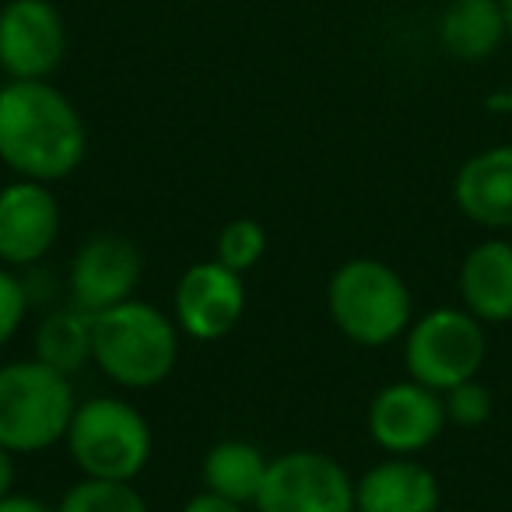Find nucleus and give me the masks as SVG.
<instances>
[{"mask_svg": "<svg viewBox=\"0 0 512 512\" xmlns=\"http://www.w3.org/2000/svg\"><path fill=\"white\" fill-rule=\"evenodd\" d=\"M460 285V306L470 316L495 327L512 320V242L509 239H481L467 249L456 274Z\"/></svg>", "mask_w": 512, "mask_h": 512, "instance_id": "15", "label": "nucleus"}, {"mask_svg": "<svg viewBox=\"0 0 512 512\" xmlns=\"http://www.w3.org/2000/svg\"><path fill=\"white\" fill-rule=\"evenodd\" d=\"M256 512H355V477L320 449H292L271 460Z\"/></svg>", "mask_w": 512, "mask_h": 512, "instance_id": "7", "label": "nucleus"}, {"mask_svg": "<svg viewBox=\"0 0 512 512\" xmlns=\"http://www.w3.org/2000/svg\"><path fill=\"white\" fill-rule=\"evenodd\" d=\"M327 313L344 341L386 348L414 323V295L404 274L376 256H351L327 281Z\"/></svg>", "mask_w": 512, "mask_h": 512, "instance_id": "3", "label": "nucleus"}, {"mask_svg": "<svg viewBox=\"0 0 512 512\" xmlns=\"http://www.w3.org/2000/svg\"><path fill=\"white\" fill-rule=\"evenodd\" d=\"M67 53V29L50 0H8L0 8V71L8 81H46Z\"/></svg>", "mask_w": 512, "mask_h": 512, "instance_id": "12", "label": "nucleus"}, {"mask_svg": "<svg viewBox=\"0 0 512 512\" xmlns=\"http://www.w3.org/2000/svg\"><path fill=\"white\" fill-rule=\"evenodd\" d=\"M446 4H456V0H446Z\"/></svg>", "mask_w": 512, "mask_h": 512, "instance_id": "29", "label": "nucleus"}, {"mask_svg": "<svg viewBox=\"0 0 512 512\" xmlns=\"http://www.w3.org/2000/svg\"><path fill=\"white\" fill-rule=\"evenodd\" d=\"M446 404L442 393L428 390L418 379L386 383L365 411V428L386 456H418L446 432Z\"/></svg>", "mask_w": 512, "mask_h": 512, "instance_id": "9", "label": "nucleus"}, {"mask_svg": "<svg viewBox=\"0 0 512 512\" xmlns=\"http://www.w3.org/2000/svg\"><path fill=\"white\" fill-rule=\"evenodd\" d=\"M0 512H57L53 505H46L36 495H22V491H11V495L0 498Z\"/></svg>", "mask_w": 512, "mask_h": 512, "instance_id": "24", "label": "nucleus"}, {"mask_svg": "<svg viewBox=\"0 0 512 512\" xmlns=\"http://www.w3.org/2000/svg\"><path fill=\"white\" fill-rule=\"evenodd\" d=\"M15 477H18L15 453H11V449L0 446V498L11 495V491H15Z\"/></svg>", "mask_w": 512, "mask_h": 512, "instance_id": "25", "label": "nucleus"}, {"mask_svg": "<svg viewBox=\"0 0 512 512\" xmlns=\"http://www.w3.org/2000/svg\"><path fill=\"white\" fill-rule=\"evenodd\" d=\"M439 512H463V509H439Z\"/></svg>", "mask_w": 512, "mask_h": 512, "instance_id": "28", "label": "nucleus"}, {"mask_svg": "<svg viewBox=\"0 0 512 512\" xmlns=\"http://www.w3.org/2000/svg\"><path fill=\"white\" fill-rule=\"evenodd\" d=\"M453 204L481 228H512V144L477 151L460 165L453 176Z\"/></svg>", "mask_w": 512, "mask_h": 512, "instance_id": "13", "label": "nucleus"}, {"mask_svg": "<svg viewBox=\"0 0 512 512\" xmlns=\"http://www.w3.org/2000/svg\"><path fill=\"white\" fill-rule=\"evenodd\" d=\"M502 11H505V25H509V36H512V0H502Z\"/></svg>", "mask_w": 512, "mask_h": 512, "instance_id": "26", "label": "nucleus"}, {"mask_svg": "<svg viewBox=\"0 0 512 512\" xmlns=\"http://www.w3.org/2000/svg\"><path fill=\"white\" fill-rule=\"evenodd\" d=\"M271 456L249 439H221L200 460V481L207 491L232 498L239 505H253L264 488Z\"/></svg>", "mask_w": 512, "mask_h": 512, "instance_id": "17", "label": "nucleus"}, {"mask_svg": "<svg viewBox=\"0 0 512 512\" xmlns=\"http://www.w3.org/2000/svg\"><path fill=\"white\" fill-rule=\"evenodd\" d=\"M439 477L414 456H386L355 481V512H439Z\"/></svg>", "mask_w": 512, "mask_h": 512, "instance_id": "14", "label": "nucleus"}, {"mask_svg": "<svg viewBox=\"0 0 512 512\" xmlns=\"http://www.w3.org/2000/svg\"><path fill=\"white\" fill-rule=\"evenodd\" d=\"M179 337L165 309L134 295L92 316V365L123 390H155L176 369Z\"/></svg>", "mask_w": 512, "mask_h": 512, "instance_id": "2", "label": "nucleus"}, {"mask_svg": "<svg viewBox=\"0 0 512 512\" xmlns=\"http://www.w3.org/2000/svg\"><path fill=\"white\" fill-rule=\"evenodd\" d=\"M509 36L502 0H456L439 22V43L463 64L488 60Z\"/></svg>", "mask_w": 512, "mask_h": 512, "instance_id": "16", "label": "nucleus"}, {"mask_svg": "<svg viewBox=\"0 0 512 512\" xmlns=\"http://www.w3.org/2000/svg\"><path fill=\"white\" fill-rule=\"evenodd\" d=\"M64 446L81 477L137 481L155 453V432L130 400L92 397L78 400Z\"/></svg>", "mask_w": 512, "mask_h": 512, "instance_id": "5", "label": "nucleus"}, {"mask_svg": "<svg viewBox=\"0 0 512 512\" xmlns=\"http://www.w3.org/2000/svg\"><path fill=\"white\" fill-rule=\"evenodd\" d=\"M495 106H509V109H512V95H509V99H498Z\"/></svg>", "mask_w": 512, "mask_h": 512, "instance_id": "27", "label": "nucleus"}, {"mask_svg": "<svg viewBox=\"0 0 512 512\" xmlns=\"http://www.w3.org/2000/svg\"><path fill=\"white\" fill-rule=\"evenodd\" d=\"M179 512H246V505H239V502H232V498H221V495H214V491L200 488L197 495L186 498Z\"/></svg>", "mask_w": 512, "mask_h": 512, "instance_id": "23", "label": "nucleus"}, {"mask_svg": "<svg viewBox=\"0 0 512 512\" xmlns=\"http://www.w3.org/2000/svg\"><path fill=\"white\" fill-rule=\"evenodd\" d=\"M88 155L78 106L50 81L0 85V165L18 179L60 183Z\"/></svg>", "mask_w": 512, "mask_h": 512, "instance_id": "1", "label": "nucleus"}, {"mask_svg": "<svg viewBox=\"0 0 512 512\" xmlns=\"http://www.w3.org/2000/svg\"><path fill=\"white\" fill-rule=\"evenodd\" d=\"M267 256V228L253 218H235L214 239V260L225 264L228 271L242 274L260 267V260Z\"/></svg>", "mask_w": 512, "mask_h": 512, "instance_id": "20", "label": "nucleus"}, {"mask_svg": "<svg viewBox=\"0 0 512 512\" xmlns=\"http://www.w3.org/2000/svg\"><path fill=\"white\" fill-rule=\"evenodd\" d=\"M442 404H446L449 425L467 428V432L481 428L491 418V411H495V397H491V390L481 379H467V383L446 390L442 393Z\"/></svg>", "mask_w": 512, "mask_h": 512, "instance_id": "21", "label": "nucleus"}, {"mask_svg": "<svg viewBox=\"0 0 512 512\" xmlns=\"http://www.w3.org/2000/svg\"><path fill=\"white\" fill-rule=\"evenodd\" d=\"M78 411L74 379L39 358L0 365V446L36 456L60 446Z\"/></svg>", "mask_w": 512, "mask_h": 512, "instance_id": "4", "label": "nucleus"}, {"mask_svg": "<svg viewBox=\"0 0 512 512\" xmlns=\"http://www.w3.org/2000/svg\"><path fill=\"white\" fill-rule=\"evenodd\" d=\"M57 512H151L134 481H99L81 477L60 495Z\"/></svg>", "mask_w": 512, "mask_h": 512, "instance_id": "19", "label": "nucleus"}, {"mask_svg": "<svg viewBox=\"0 0 512 512\" xmlns=\"http://www.w3.org/2000/svg\"><path fill=\"white\" fill-rule=\"evenodd\" d=\"M144 278V256L127 235L95 232L74 249L67 264V295L81 313H102L134 299Z\"/></svg>", "mask_w": 512, "mask_h": 512, "instance_id": "8", "label": "nucleus"}, {"mask_svg": "<svg viewBox=\"0 0 512 512\" xmlns=\"http://www.w3.org/2000/svg\"><path fill=\"white\" fill-rule=\"evenodd\" d=\"M29 302V285L18 278V271L0 264V351L8 348L18 337V330L25 327Z\"/></svg>", "mask_w": 512, "mask_h": 512, "instance_id": "22", "label": "nucleus"}, {"mask_svg": "<svg viewBox=\"0 0 512 512\" xmlns=\"http://www.w3.org/2000/svg\"><path fill=\"white\" fill-rule=\"evenodd\" d=\"M60 200L50 183L11 179L0 186V264L29 271L43 264L60 239Z\"/></svg>", "mask_w": 512, "mask_h": 512, "instance_id": "11", "label": "nucleus"}, {"mask_svg": "<svg viewBox=\"0 0 512 512\" xmlns=\"http://www.w3.org/2000/svg\"><path fill=\"white\" fill-rule=\"evenodd\" d=\"M32 358L74 379L85 365H92V313L74 306L46 313L32 334Z\"/></svg>", "mask_w": 512, "mask_h": 512, "instance_id": "18", "label": "nucleus"}, {"mask_svg": "<svg viewBox=\"0 0 512 512\" xmlns=\"http://www.w3.org/2000/svg\"><path fill=\"white\" fill-rule=\"evenodd\" d=\"M488 358V330L463 306H439L414 316L404 334V369L428 390L446 393L477 379Z\"/></svg>", "mask_w": 512, "mask_h": 512, "instance_id": "6", "label": "nucleus"}, {"mask_svg": "<svg viewBox=\"0 0 512 512\" xmlns=\"http://www.w3.org/2000/svg\"><path fill=\"white\" fill-rule=\"evenodd\" d=\"M246 281L218 260H204L179 274L172 292V320L190 341H221L246 316Z\"/></svg>", "mask_w": 512, "mask_h": 512, "instance_id": "10", "label": "nucleus"}]
</instances>
